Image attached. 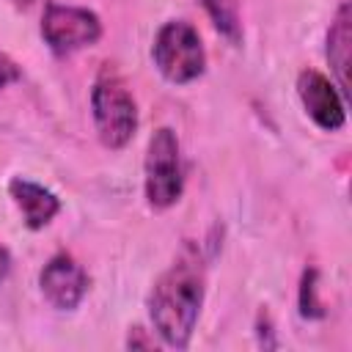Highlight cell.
I'll list each match as a JSON object with an SVG mask.
<instances>
[{"instance_id": "obj_1", "label": "cell", "mask_w": 352, "mask_h": 352, "mask_svg": "<svg viewBox=\"0 0 352 352\" xmlns=\"http://www.w3.org/2000/svg\"><path fill=\"white\" fill-rule=\"evenodd\" d=\"M206 292V258L195 242H187L176 261L157 278L148 294V319L170 349H187L195 333Z\"/></svg>"}, {"instance_id": "obj_2", "label": "cell", "mask_w": 352, "mask_h": 352, "mask_svg": "<svg viewBox=\"0 0 352 352\" xmlns=\"http://www.w3.org/2000/svg\"><path fill=\"white\" fill-rule=\"evenodd\" d=\"M91 116L107 148H124L138 132V104L126 82L110 69H104L91 88Z\"/></svg>"}, {"instance_id": "obj_3", "label": "cell", "mask_w": 352, "mask_h": 352, "mask_svg": "<svg viewBox=\"0 0 352 352\" xmlns=\"http://www.w3.org/2000/svg\"><path fill=\"white\" fill-rule=\"evenodd\" d=\"M151 60L168 82L173 85L195 82L206 72V50L198 28L184 19L165 22L154 36Z\"/></svg>"}, {"instance_id": "obj_4", "label": "cell", "mask_w": 352, "mask_h": 352, "mask_svg": "<svg viewBox=\"0 0 352 352\" xmlns=\"http://www.w3.org/2000/svg\"><path fill=\"white\" fill-rule=\"evenodd\" d=\"M143 173H146V179H143L146 201L151 209H168L182 198V192H184L182 146L170 126H160L148 138Z\"/></svg>"}, {"instance_id": "obj_5", "label": "cell", "mask_w": 352, "mask_h": 352, "mask_svg": "<svg viewBox=\"0 0 352 352\" xmlns=\"http://www.w3.org/2000/svg\"><path fill=\"white\" fill-rule=\"evenodd\" d=\"M41 36L55 55H72L77 50L94 47L102 38V22L88 8L47 3L41 16Z\"/></svg>"}, {"instance_id": "obj_6", "label": "cell", "mask_w": 352, "mask_h": 352, "mask_svg": "<svg viewBox=\"0 0 352 352\" xmlns=\"http://www.w3.org/2000/svg\"><path fill=\"white\" fill-rule=\"evenodd\" d=\"M297 96L305 116L324 132H338L346 124V96L333 80L316 69H305L297 77Z\"/></svg>"}, {"instance_id": "obj_7", "label": "cell", "mask_w": 352, "mask_h": 352, "mask_svg": "<svg viewBox=\"0 0 352 352\" xmlns=\"http://www.w3.org/2000/svg\"><path fill=\"white\" fill-rule=\"evenodd\" d=\"M38 289L44 300L58 311H74L88 294V272L66 253L52 256L38 272Z\"/></svg>"}, {"instance_id": "obj_8", "label": "cell", "mask_w": 352, "mask_h": 352, "mask_svg": "<svg viewBox=\"0 0 352 352\" xmlns=\"http://www.w3.org/2000/svg\"><path fill=\"white\" fill-rule=\"evenodd\" d=\"M8 192L16 204V209L22 212V220L30 231L44 228L58 212H60V201L52 190H47L38 182H30L25 176H16L8 182Z\"/></svg>"}, {"instance_id": "obj_9", "label": "cell", "mask_w": 352, "mask_h": 352, "mask_svg": "<svg viewBox=\"0 0 352 352\" xmlns=\"http://www.w3.org/2000/svg\"><path fill=\"white\" fill-rule=\"evenodd\" d=\"M349 41H352V30H349V3H341L330 30H327V63L336 74V85L344 96H349Z\"/></svg>"}, {"instance_id": "obj_10", "label": "cell", "mask_w": 352, "mask_h": 352, "mask_svg": "<svg viewBox=\"0 0 352 352\" xmlns=\"http://www.w3.org/2000/svg\"><path fill=\"white\" fill-rule=\"evenodd\" d=\"M212 25L228 38V41H239L242 38V22H239V0H201Z\"/></svg>"}, {"instance_id": "obj_11", "label": "cell", "mask_w": 352, "mask_h": 352, "mask_svg": "<svg viewBox=\"0 0 352 352\" xmlns=\"http://www.w3.org/2000/svg\"><path fill=\"white\" fill-rule=\"evenodd\" d=\"M19 77H22L19 66H16L8 55H3V52H0V88H6V85H11V82H16Z\"/></svg>"}, {"instance_id": "obj_12", "label": "cell", "mask_w": 352, "mask_h": 352, "mask_svg": "<svg viewBox=\"0 0 352 352\" xmlns=\"http://www.w3.org/2000/svg\"><path fill=\"white\" fill-rule=\"evenodd\" d=\"M8 267H11V261H8V253L0 248V283H3V278L8 275Z\"/></svg>"}]
</instances>
